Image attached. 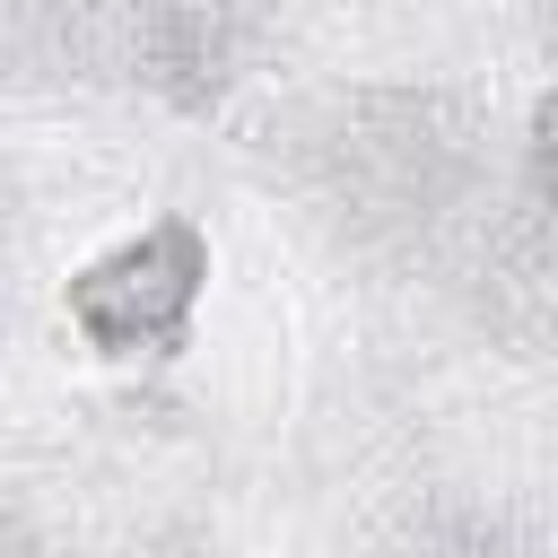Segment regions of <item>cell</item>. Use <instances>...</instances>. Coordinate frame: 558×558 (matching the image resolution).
Listing matches in <instances>:
<instances>
[]
</instances>
